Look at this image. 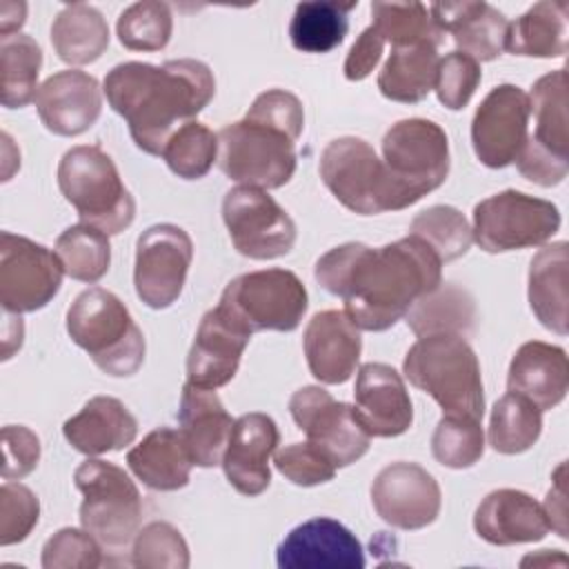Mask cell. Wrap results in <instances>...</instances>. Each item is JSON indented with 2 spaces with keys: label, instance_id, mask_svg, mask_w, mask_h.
Returning <instances> with one entry per match:
<instances>
[{
  "label": "cell",
  "instance_id": "1",
  "mask_svg": "<svg viewBox=\"0 0 569 569\" xmlns=\"http://www.w3.org/2000/svg\"><path fill=\"white\" fill-rule=\"evenodd\" d=\"M313 276L358 329L385 331L407 316L411 305L442 282V260L416 236L385 247L347 242L316 262Z\"/></svg>",
  "mask_w": 569,
  "mask_h": 569
},
{
  "label": "cell",
  "instance_id": "2",
  "mask_svg": "<svg viewBox=\"0 0 569 569\" xmlns=\"http://www.w3.org/2000/svg\"><path fill=\"white\" fill-rule=\"evenodd\" d=\"M109 107L124 118L138 149L162 156L167 140L191 122L216 96L211 69L193 58L164 64L120 62L102 87Z\"/></svg>",
  "mask_w": 569,
  "mask_h": 569
},
{
  "label": "cell",
  "instance_id": "3",
  "mask_svg": "<svg viewBox=\"0 0 569 569\" xmlns=\"http://www.w3.org/2000/svg\"><path fill=\"white\" fill-rule=\"evenodd\" d=\"M305 129L298 96L262 91L247 116L218 131V164L229 180L258 189H280L296 173V140Z\"/></svg>",
  "mask_w": 569,
  "mask_h": 569
},
{
  "label": "cell",
  "instance_id": "4",
  "mask_svg": "<svg viewBox=\"0 0 569 569\" xmlns=\"http://www.w3.org/2000/svg\"><path fill=\"white\" fill-rule=\"evenodd\" d=\"M405 378L429 393L447 416L482 420L485 389L480 362L460 333H433L418 338L402 362Z\"/></svg>",
  "mask_w": 569,
  "mask_h": 569
},
{
  "label": "cell",
  "instance_id": "5",
  "mask_svg": "<svg viewBox=\"0 0 569 569\" xmlns=\"http://www.w3.org/2000/svg\"><path fill=\"white\" fill-rule=\"evenodd\" d=\"M67 333L107 376H133L144 362L147 345L140 327L124 302L102 287L76 296L67 309Z\"/></svg>",
  "mask_w": 569,
  "mask_h": 569
},
{
  "label": "cell",
  "instance_id": "6",
  "mask_svg": "<svg viewBox=\"0 0 569 569\" xmlns=\"http://www.w3.org/2000/svg\"><path fill=\"white\" fill-rule=\"evenodd\" d=\"M58 187L82 224H91L107 236L124 231L136 218L131 191L124 187L111 156L98 144H78L64 151L58 164Z\"/></svg>",
  "mask_w": 569,
  "mask_h": 569
},
{
  "label": "cell",
  "instance_id": "7",
  "mask_svg": "<svg viewBox=\"0 0 569 569\" xmlns=\"http://www.w3.org/2000/svg\"><path fill=\"white\" fill-rule=\"evenodd\" d=\"M320 178L333 198L353 213L378 216L411 207L376 149L356 136L331 140L320 153Z\"/></svg>",
  "mask_w": 569,
  "mask_h": 569
},
{
  "label": "cell",
  "instance_id": "8",
  "mask_svg": "<svg viewBox=\"0 0 569 569\" xmlns=\"http://www.w3.org/2000/svg\"><path fill=\"white\" fill-rule=\"evenodd\" d=\"M73 482L82 493L80 525L102 547L129 545L140 527L142 498L124 469L100 458H87L73 471Z\"/></svg>",
  "mask_w": 569,
  "mask_h": 569
},
{
  "label": "cell",
  "instance_id": "9",
  "mask_svg": "<svg viewBox=\"0 0 569 569\" xmlns=\"http://www.w3.org/2000/svg\"><path fill=\"white\" fill-rule=\"evenodd\" d=\"M529 111L536 129L527 136V142L516 158V167L529 182L556 187L569 171L567 69H556L533 82Z\"/></svg>",
  "mask_w": 569,
  "mask_h": 569
},
{
  "label": "cell",
  "instance_id": "10",
  "mask_svg": "<svg viewBox=\"0 0 569 569\" xmlns=\"http://www.w3.org/2000/svg\"><path fill=\"white\" fill-rule=\"evenodd\" d=\"M224 307L249 333L298 329L309 298L302 280L289 269H260L233 278L222 296Z\"/></svg>",
  "mask_w": 569,
  "mask_h": 569
},
{
  "label": "cell",
  "instance_id": "11",
  "mask_svg": "<svg viewBox=\"0 0 569 569\" xmlns=\"http://www.w3.org/2000/svg\"><path fill=\"white\" fill-rule=\"evenodd\" d=\"M560 229V211L553 202L505 189L473 207V240L487 253L540 247Z\"/></svg>",
  "mask_w": 569,
  "mask_h": 569
},
{
  "label": "cell",
  "instance_id": "12",
  "mask_svg": "<svg viewBox=\"0 0 569 569\" xmlns=\"http://www.w3.org/2000/svg\"><path fill=\"white\" fill-rule=\"evenodd\" d=\"M382 162L402 193L416 204L449 176L447 133L427 118L398 120L382 138Z\"/></svg>",
  "mask_w": 569,
  "mask_h": 569
},
{
  "label": "cell",
  "instance_id": "13",
  "mask_svg": "<svg viewBox=\"0 0 569 569\" xmlns=\"http://www.w3.org/2000/svg\"><path fill=\"white\" fill-rule=\"evenodd\" d=\"M222 220L236 251L251 260H273L293 249L296 222L264 189H229L222 198Z\"/></svg>",
  "mask_w": 569,
  "mask_h": 569
},
{
  "label": "cell",
  "instance_id": "14",
  "mask_svg": "<svg viewBox=\"0 0 569 569\" xmlns=\"http://www.w3.org/2000/svg\"><path fill=\"white\" fill-rule=\"evenodd\" d=\"M56 251L11 231L0 233V305L4 313H29L47 307L62 284Z\"/></svg>",
  "mask_w": 569,
  "mask_h": 569
},
{
  "label": "cell",
  "instance_id": "15",
  "mask_svg": "<svg viewBox=\"0 0 569 569\" xmlns=\"http://www.w3.org/2000/svg\"><path fill=\"white\" fill-rule=\"evenodd\" d=\"M289 413L305 431L307 442L320 449L338 469L360 460L371 447V436L358 422L353 407L336 400L322 387L298 389L289 400Z\"/></svg>",
  "mask_w": 569,
  "mask_h": 569
},
{
  "label": "cell",
  "instance_id": "16",
  "mask_svg": "<svg viewBox=\"0 0 569 569\" xmlns=\"http://www.w3.org/2000/svg\"><path fill=\"white\" fill-rule=\"evenodd\" d=\"M193 260L191 236L171 222L144 229L136 242L133 284L138 298L151 309L171 307L182 289Z\"/></svg>",
  "mask_w": 569,
  "mask_h": 569
},
{
  "label": "cell",
  "instance_id": "17",
  "mask_svg": "<svg viewBox=\"0 0 569 569\" xmlns=\"http://www.w3.org/2000/svg\"><path fill=\"white\" fill-rule=\"evenodd\" d=\"M529 96L520 87H493L471 120L476 158L489 169H505L516 162L529 136Z\"/></svg>",
  "mask_w": 569,
  "mask_h": 569
},
{
  "label": "cell",
  "instance_id": "18",
  "mask_svg": "<svg viewBox=\"0 0 569 569\" xmlns=\"http://www.w3.org/2000/svg\"><path fill=\"white\" fill-rule=\"evenodd\" d=\"M376 513L391 527L416 531L431 525L442 505L436 478L416 462H391L371 482Z\"/></svg>",
  "mask_w": 569,
  "mask_h": 569
},
{
  "label": "cell",
  "instance_id": "19",
  "mask_svg": "<svg viewBox=\"0 0 569 569\" xmlns=\"http://www.w3.org/2000/svg\"><path fill=\"white\" fill-rule=\"evenodd\" d=\"M251 336L224 307L209 309L187 356V382L204 389L224 387L236 376Z\"/></svg>",
  "mask_w": 569,
  "mask_h": 569
},
{
  "label": "cell",
  "instance_id": "20",
  "mask_svg": "<svg viewBox=\"0 0 569 569\" xmlns=\"http://www.w3.org/2000/svg\"><path fill=\"white\" fill-rule=\"evenodd\" d=\"M280 569H362L360 540L333 518H311L293 527L276 549Z\"/></svg>",
  "mask_w": 569,
  "mask_h": 569
},
{
  "label": "cell",
  "instance_id": "21",
  "mask_svg": "<svg viewBox=\"0 0 569 569\" xmlns=\"http://www.w3.org/2000/svg\"><path fill=\"white\" fill-rule=\"evenodd\" d=\"M353 413L373 438H396L409 431L413 407L402 376L385 362H365L356 373Z\"/></svg>",
  "mask_w": 569,
  "mask_h": 569
},
{
  "label": "cell",
  "instance_id": "22",
  "mask_svg": "<svg viewBox=\"0 0 569 569\" xmlns=\"http://www.w3.org/2000/svg\"><path fill=\"white\" fill-rule=\"evenodd\" d=\"M280 445V431L271 416L251 411L240 416L222 453L229 485L242 496H260L271 485L269 460Z\"/></svg>",
  "mask_w": 569,
  "mask_h": 569
},
{
  "label": "cell",
  "instance_id": "23",
  "mask_svg": "<svg viewBox=\"0 0 569 569\" xmlns=\"http://www.w3.org/2000/svg\"><path fill=\"white\" fill-rule=\"evenodd\" d=\"M36 109L42 124L64 138L84 133L102 111V91L93 76L78 69L51 73L36 93Z\"/></svg>",
  "mask_w": 569,
  "mask_h": 569
},
{
  "label": "cell",
  "instance_id": "24",
  "mask_svg": "<svg viewBox=\"0 0 569 569\" xmlns=\"http://www.w3.org/2000/svg\"><path fill=\"white\" fill-rule=\"evenodd\" d=\"M302 347L311 376L322 385L347 382L362 351L360 329L345 311L327 309L316 313L302 336Z\"/></svg>",
  "mask_w": 569,
  "mask_h": 569
},
{
  "label": "cell",
  "instance_id": "25",
  "mask_svg": "<svg viewBox=\"0 0 569 569\" xmlns=\"http://www.w3.org/2000/svg\"><path fill=\"white\" fill-rule=\"evenodd\" d=\"M476 533L496 547L538 542L549 531V520L538 500L518 489H496L482 498L473 513Z\"/></svg>",
  "mask_w": 569,
  "mask_h": 569
},
{
  "label": "cell",
  "instance_id": "26",
  "mask_svg": "<svg viewBox=\"0 0 569 569\" xmlns=\"http://www.w3.org/2000/svg\"><path fill=\"white\" fill-rule=\"evenodd\" d=\"M178 431L196 467L209 469L222 462L233 418L216 396V389L184 382L178 409Z\"/></svg>",
  "mask_w": 569,
  "mask_h": 569
},
{
  "label": "cell",
  "instance_id": "27",
  "mask_svg": "<svg viewBox=\"0 0 569 569\" xmlns=\"http://www.w3.org/2000/svg\"><path fill=\"white\" fill-rule=\"evenodd\" d=\"M507 389L527 398L540 411L560 405L569 389V362L565 349L542 340L520 345L509 362Z\"/></svg>",
  "mask_w": 569,
  "mask_h": 569
},
{
  "label": "cell",
  "instance_id": "28",
  "mask_svg": "<svg viewBox=\"0 0 569 569\" xmlns=\"http://www.w3.org/2000/svg\"><path fill=\"white\" fill-rule=\"evenodd\" d=\"M429 13L440 33H451L458 51L476 62H491L502 53L509 22L489 2H436Z\"/></svg>",
  "mask_w": 569,
  "mask_h": 569
},
{
  "label": "cell",
  "instance_id": "29",
  "mask_svg": "<svg viewBox=\"0 0 569 569\" xmlns=\"http://www.w3.org/2000/svg\"><path fill=\"white\" fill-rule=\"evenodd\" d=\"M62 433L76 451L93 458L131 445L138 436V420L122 400L93 396L76 416L64 420Z\"/></svg>",
  "mask_w": 569,
  "mask_h": 569
},
{
  "label": "cell",
  "instance_id": "30",
  "mask_svg": "<svg viewBox=\"0 0 569 569\" xmlns=\"http://www.w3.org/2000/svg\"><path fill=\"white\" fill-rule=\"evenodd\" d=\"M127 465L144 487L153 491H178L189 485L193 460L180 431L158 427L127 453Z\"/></svg>",
  "mask_w": 569,
  "mask_h": 569
},
{
  "label": "cell",
  "instance_id": "31",
  "mask_svg": "<svg viewBox=\"0 0 569 569\" xmlns=\"http://www.w3.org/2000/svg\"><path fill=\"white\" fill-rule=\"evenodd\" d=\"M567 242H551L542 247L529 264V307L542 327L565 336L567 333Z\"/></svg>",
  "mask_w": 569,
  "mask_h": 569
},
{
  "label": "cell",
  "instance_id": "32",
  "mask_svg": "<svg viewBox=\"0 0 569 569\" xmlns=\"http://www.w3.org/2000/svg\"><path fill=\"white\" fill-rule=\"evenodd\" d=\"M438 64V44L433 42L391 47V53L378 73V89L387 100L416 104L433 89Z\"/></svg>",
  "mask_w": 569,
  "mask_h": 569
},
{
  "label": "cell",
  "instance_id": "33",
  "mask_svg": "<svg viewBox=\"0 0 569 569\" xmlns=\"http://www.w3.org/2000/svg\"><path fill=\"white\" fill-rule=\"evenodd\" d=\"M569 2L542 0L509 22L505 49L513 56L560 58L567 53Z\"/></svg>",
  "mask_w": 569,
  "mask_h": 569
},
{
  "label": "cell",
  "instance_id": "34",
  "mask_svg": "<svg viewBox=\"0 0 569 569\" xmlns=\"http://www.w3.org/2000/svg\"><path fill=\"white\" fill-rule=\"evenodd\" d=\"M51 44L71 67L96 62L109 47V24L98 9L84 2L67 4L51 24Z\"/></svg>",
  "mask_w": 569,
  "mask_h": 569
},
{
  "label": "cell",
  "instance_id": "35",
  "mask_svg": "<svg viewBox=\"0 0 569 569\" xmlns=\"http://www.w3.org/2000/svg\"><path fill=\"white\" fill-rule=\"evenodd\" d=\"M409 329L422 338L433 333H469L476 320L473 298L453 282H440L418 298L405 316Z\"/></svg>",
  "mask_w": 569,
  "mask_h": 569
},
{
  "label": "cell",
  "instance_id": "36",
  "mask_svg": "<svg viewBox=\"0 0 569 569\" xmlns=\"http://www.w3.org/2000/svg\"><path fill=\"white\" fill-rule=\"evenodd\" d=\"M42 49L27 33L0 38V100L7 109H22L38 93Z\"/></svg>",
  "mask_w": 569,
  "mask_h": 569
},
{
  "label": "cell",
  "instance_id": "37",
  "mask_svg": "<svg viewBox=\"0 0 569 569\" xmlns=\"http://www.w3.org/2000/svg\"><path fill=\"white\" fill-rule=\"evenodd\" d=\"M356 2H300L289 22L291 44L302 53H327L336 49L349 31V11Z\"/></svg>",
  "mask_w": 569,
  "mask_h": 569
},
{
  "label": "cell",
  "instance_id": "38",
  "mask_svg": "<svg viewBox=\"0 0 569 569\" xmlns=\"http://www.w3.org/2000/svg\"><path fill=\"white\" fill-rule=\"evenodd\" d=\"M542 433V411L518 393L496 400L489 420V445L493 451L516 456L531 449Z\"/></svg>",
  "mask_w": 569,
  "mask_h": 569
},
{
  "label": "cell",
  "instance_id": "39",
  "mask_svg": "<svg viewBox=\"0 0 569 569\" xmlns=\"http://www.w3.org/2000/svg\"><path fill=\"white\" fill-rule=\"evenodd\" d=\"M56 256L69 278L80 282H98L111 264L109 236L91 224H73L56 240Z\"/></svg>",
  "mask_w": 569,
  "mask_h": 569
},
{
  "label": "cell",
  "instance_id": "40",
  "mask_svg": "<svg viewBox=\"0 0 569 569\" xmlns=\"http://www.w3.org/2000/svg\"><path fill=\"white\" fill-rule=\"evenodd\" d=\"M371 27L391 47H405L416 42H442V33L436 27L429 7L420 2H371Z\"/></svg>",
  "mask_w": 569,
  "mask_h": 569
},
{
  "label": "cell",
  "instance_id": "41",
  "mask_svg": "<svg viewBox=\"0 0 569 569\" xmlns=\"http://www.w3.org/2000/svg\"><path fill=\"white\" fill-rule=\"evenodd\" d=\"M409 233L427 242L445 262L465 256L473 242L467 218L449 204H433L422 209L409 224Z\"/></svg>",
  "mask_w": 569,
  "mask_h": 569
},
{
  "label": "cell",
  "instance_id": "42",
  "mask_svg": "<svg viewBox=\"0 0 569 569\" xmlns=\"http://www.w3.org/2000/svg\"><path fill=\"white\" fill-rule=\"evenodd\" d=\"M167 167L182 180H200L218 158V133L198 120L182 124L162 149Z\"/></svg>",
  "mask_w": 569,
  "mask_h": 569
},
{
  "label": "cell",
  "instance_id": "43",
  "mask_svg": "<svg viewBox=\"0 0 569 569\" xmlns=\"http://www.w3.org/2000/svg\"><path fill=\"white\" fill-rule=\"evenodd\" d=\"M431 453L449 469L473 467L485 453L482 420L442 413L431 436Z\"/></svg>",
  "mask_w": 569,
  "mask_h": 569
},
{
  "label": "cell",
  "instance_id": "44",
  "mask_svg": "<svg viewBox=\"0 0 569 569\" xmlns=\"http://www.w3.org/2000/svg\"><path fill=\"white\" fill-rule=\"evenodd\" d=\"M116 31L120 44L131 51H160L171 40L173 16L167 2H136L120 13Z\"/></svg>",
  "mask_w": 569,
  "mask_h": 569
},
{
  "label": "cell",
  "instance_id": "45",
  "mask_svg": "<svg viewBox=\"0 0 569 569\" xmlns=\"http://www.w3.org/2000/svg\"><path fill=\"white\" fill-rule=\"evenodd\" d=\"M131 565L140 569H187V540L171 522L153 520L136 533L131 547Z\"/></svg>",
  "mask_w": 569,
  "mask_h": 569
},
{
  "label": "cell",
  "instance_id": "46",
  "mask_svg": "<svg viewBox=\"0 0 569 569\" xmlns=\"http://www.w3.org/2000/svg\"><path fill=\"white\" fill-rule=\"evenodd\" d=\"M100 565V542L84 527H64L56 531L42 547L44 569H96Z\"/></svg>",
  "mask_w": 569,
  "mask_h": 569
},
{
  "label": "cell",
  "instance_id": "47",
  "mask_svg": "<svg viewBox=\"0 0 569 569\" xmlns=\"http://www.w3.org/2000/svg\"><path fill=\"white\" fill-rule=\"evenodd\" d=\"M40 520L38 496L13 480L0 487V545L9 547L22 542Z\"/></svg>",
  "mask_w": 569,
  "mask_h": 569
},
{
  "label": "cell",
  "instance_id": "48",
  "mask_svg": "<svg viewBox=\"0 0 569 569\" xmlns=\"http://www.w3.org/2000/svg\"><path fill=\"white\" fill-rule=\"evenodd\" d=\"M480 78V64L471 56L462 51L447 53L438 64V76L433 84L440 104H445L451 111L465 109L471 96L476 93Z\"/></svg>",
  "mask_w": 569,
  "mask_h": 569
},
{
  "label": "cell",
  "instance_id": "49",
  "mask_svg": "<svg viewBox=\"0 0 569 569\" xmlns=\"http://www.w3.org/2000/svg\"><path fill=\"white\" fill-rule=\"evenodd\" d=\"M276 469L298 487H316L333 480L336 465L313 445L293 442L273 453Z\"/></svg>",
  "mask_w": 569,
  "mask_h": 569
},
{
  "label": "cell",
  "instance_id": "50",
  "mask_svg": "<svg viewBox=\"0 0 569 569\" xmlns=\"http://www.w3.org/2000/svg\"><path fill=\"white\" fill-rule=\"evenodd\" d=\"M40 462V438L22 427V425H7L2 427V478H24L29 476Z\"/></svg>",
  "mask_w": 569,
  "mask_h": 569
},
{
  "label": "cell",
  "instance_id": "51",
  "mask_svg": "<svg viewBox=\"0 0 569 569\" xmlns=\"http://www.w3.org/2000/svg\"><path fill=\"white\" fill-rule=\"evenodd\" d=\"M382 49H385V40L378 36V31L373 27H367L347 53L345 78L351 82L365 80L380 62Z\"/></svg>",
  "mask_w": 569,
  "mask_h": 569
},
{
  "label": "cell",
  "instance_id": "52",
  "mask_svg": "<svg viewBox=\"0 0 569 569\" xmlns=\"http://www.w3.org/2000/svg\"><path fill=\"white\" fill-rule=\"evenodd\" d=\"M562 467H565V465H560L558 471H556V473H558L556 485H553V489H549L542 509H545V513H547L549 527L556 529L560 538H567V525H565V518H567V516H565V513H567V509H565V485H562V478H560Z\"/></svg>",
  "mask_w": 569,
  "mask_h": 569
},
{
  "label": "cell",
  "instance_id": "53",
  "mask_svg": "<svg viewBox=\"0 0 569 569\" xmlns=\"http://www.w3.org/2000/svg\"><path fill=\"white\" fill-rule=\"evenodd\" d=\"M27 4L24 2H2L0 4V38L20 33L18 29L24 24Z\"/></svg>",
  "mask_w": 569,
  "mask_h": 569
}]
</instances>
